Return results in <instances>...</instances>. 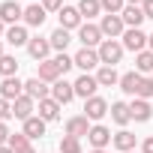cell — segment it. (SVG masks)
Instances as JSON below:
<instances>
[{"instance_id": "obj_1", "label": "cell", "mask_w": 153, "mask_h": 153, "mask_svg": "<svg viewBox=\"0 0 153 153\" xmlns=\"http://www.w3.org/2000/svg\"><path fill=\"white\" fill-rule=\"evenodd\" d=\"M96 51H99V60H102V66H117V63L123 60V51H126V48H123L117 39H105V42H102Z\"/></svg>"}, {"instance_id": "obj_2", "label": "cell", "mask_w": 153, "mask_h": 153, "mask_svg": "<svg viewBox=\"0 0 153 153\" xmlns=\"http://www.w3.org/2000/svg\"><path fill=\"white\" fill-rule=\"evenodd\" d=\"M120 45L126 48V51H147V33L141 30V27H126V33L120 36Z\"/></svg>"}, {"instance_id": "obj_3", "label": "cell", "mask_w": 153, "mask_h": 153, "mask_svg": "<svg viewBox=\"0 0 153 153\" xmlns=\"http://www.w3.org/2000/svg\"><path fill=\"white\" fill-rule=\"evenodd\" d=\"M78 39H81V45H84V48H99V45L105 42V36H102L99 24H90V21L78 27Z\"/></svg>"}, {"instance_id": "obj_4", "label": "cell", "mask_w": 153, "mask_h": 153, "mask_svg": "<svg viewBox=\"0 0 153 153\" xmlns=\"http://www.w3.org/2000/svg\"><path fill=\"white\" fill-rule=\"evenodd\" d=\"M99 30H102V36H105V39H117V36H123V33H126V24H123V18H120V15H102Z\"/></svg>"}, {"instance_id": "obj_5", "label": "cell", "mask_w": 153, "mask_h": 153, "mask_svg": "<svg viewBox=\"0 0 153 153\" xmlns=\"http://www.w3.org/2000/svg\"><path fill=\"white\" fill-rule=\"evenodd\" d=\"M96 87H99V81H96V75H90V72H84L78 81H75V96H81L84 102L90 99V96H96Z\"/></svg>"}, {"instance_id": "obj_6", "label": "cell", "mask_w": 153, "mask_h": 153, "mask_svg": "<svg viewBox=\"0 0 153 153\" xmlns=\"http://www.w3.org/2000/svg\"><path fill=\"white\" fill-rule=\"evenodd\" d=\"M108 111H111V108H108V102H105L102 96H90V99L84 102V117H87V120H102Z\"/></svg>"}, {"instance_id": "obj_7", "label": "cell", "mask_w": 153, "mask_h": 153, "mask_svg": "<svg viewBox=\"0 0 153 153\" xmlns=\"http://www.w3.org/2000/svg\"><path fill=\"white\" fill-rule=\"evenodd\" d=\"M0 18H3V24H18V21H24V9L15 3V0H3L0 3Z\"/></svg>"}, {"instance_id": "obj_8", "label": "cell", "mask_w": 153, "mask_h": 153, "mask_svg": "<svg viewBox=\"0 0 153 153\" xmlns=\"http://www.w3.org/2000/svg\"><path fill=\"white\" fill-rule=\"evenodd\" d=\"M51 99H57L60 105H66V102H72V99H75V84H69L66 78H60V81H54V84H51Z\"/></svg>"}, {"instance_id": "obj_9", "label": "cell", "mask_w": 153, "mask_h": 153, "mask_svg": "<svg viewBox=\"0 0 153 153\" xmlns=\"http://www.w3.org/2000/svg\"><path fill=\"white\" fill-rule=\"evenodd\" d=\"M111 138H114L111 129L108 126H99V123L90 126V132H87V141L93 144V150H105V144H111Z\"/></svg>"}, {"instance_id": "obj_10", "label": "cell", "mask_w": 153, "mask_h": 153, "mask_svg": "<svg viewBox=\"0 0 153 153\" xmlns=\"http://www.w3.org/2000/svg\"><path fill=\"white\" fill-rule=\"evenodd\" d=\"M57 18H60V27H63V30H78V27H81V12H78V6H63V9L57 12Z\"/></svg>"}, {"instance_id": "obj_11", "label": "cell", "mask_w": 153, "mask_h": 153, "mask_svg": "<svg viewBox=\"0 0 153 153\" xmlns=\"http://www.w3.org/2000/svg\"><path fill=\"white\" fill-rule=\"evenodd\" d=\"M102 60H99V51L96 48H81L78 54H75V66L78 69H84V72H90V69H96Z\"/></svg>"}, {"instance_id": "obj_12", "label": "cell", "mask_w": 153, "mask_h": 153, "mask_svg": "<svg viewBox=\"0 0 153 153\" xmlns=\"http://www.w3.org/2000/svg\"><path fill=\"white\" fill-rule=\"evenodd\" d=\"M27 54L33 57V60H48V54H51V42L48 39H42V36H33L30 42H27Z\"/></svg>"}, {"instance_id": "obj_13", "label": "cell", "mask_w": 153, "mask_h": 153, "mask_svg": "<svg viewBox=\"0 0 153 153\" xmlns=\"http://www.w3.org/2000/svg\"><path fill=\"white\" fill-rule=\"evenodd\" d=\"M24 93H27L33 102H42V99L51 96V87H45V81H39V78H27V81H24Z\"/></svg>"}, {"instance_id": "obj_14", "label": "cell", "mask_w": 153, "mask_h": 153, "mask_svg": "<svg viewBox=\"0 0 153 153\" xmlns=\"http://www.w3.org/2000/svg\"><path fill=\"white\" fill-rule=\"evenodd\" d=\"M33 111H36V102L24 93V96H18L15 102H12V117H18V120H30L33 117Z\"/></svg>"}, {"instance_id": "obj_15", "label": "cell", "mask_w": 153, "mask_h": 153, "mask_svg": "<svg viewBox=\"0 0 153 153\" xmlns=\"http://www.w3.org/2000/svg\"><path fill=\"white\" fill-rule=\"evenodd\" d=\"M87 132H90V120H87L84 114L69 117V120H66V135H72V138H84Z\"/></svg>"}, {"instance_id": "obj_16", "label": "cell", "mask_w": 153, "mask_h": 153, "mask_svg": "<svg viewBox=\"0 0 153 153\" xmlns=\"http://www.w3.org/2000/svg\"><path fill=\"white\" fill-rule=\"evenodd\" d=\"M0 96L9 99V102H15L18 96H24V81H18V78H3V84H0Z\"/></svg>"}, {"instance_id": "obj_17", "label": "cell", "mask_w": 153, "mask_h": 153, "mask_svg": "<svg viewBox=\"0 0 153 153\" xmlns=\"http://www.w3.org/2000/svg\"><path fill=\"white\" fill-rule=\"evenodd\" d=\"M129 111H132V120H138V123H147L150 117H153V105L147 102V99H132V105H129Z\"/></svg>"}, {"instance_id": "obj_18", "label": "cell", "mask_w": 153, "mask_h": 153, "mask_svg": "<svg viewBox=\"0 0 153 153\" xmlns=\"http://www.w3.org/2000/svg\"><path fill=\"white\" fill-rule=\"evenodd\" d=\"M42 21H45V6L42 3H30L24 9V24L27 27H42Z\"/></svg>"}, {"instance_id": "obj_19", "label": "cell", "mask_w": 153, "mask_h": 153, "mask_svg": "<svg viewBox=\"0 0 153 153\" xmlns=\"http://www.w3.org/2000/svg\"><path fill=\"white\" fill-rule=\"evenodd\" d=\"M36 78L45 81V84L60 81V69H57V63H54V60H42V63H39V75H36Z\"/></svg>"}, {"instance_id": "obj_20", "label": "cell", "mask_w": 153, "mask_h": 153, "mask_svg": "<svg viewBox=\"0 0 153 153\" xmlns=\"http://www.w3.org/2000/svg\"><path fill=\"white\" fill-rule=\"evenodd\" d=\"M141 78H144V75H141V72H135V69H132V72H123V75H120V90H123V93H129V96H135V93H138Z\"/></svg>"}, {"instance_id": "obj_21", "label": "cell", "mask_w": 153, "mask_h": 153, "mask_svg": "<svg viewBox=\"0 0 153 153\" xmlns=\"http://www.w3.org/2000/svg\"><path fill=\"white\" fill-rule=\"evenodd\" d=\"M6 42L9 45H27L30 42V36H27V27L24 24H12V27H6Z\"/></svg>"}, {"instance_id": "obj_22", "label": "cell", "mask_w": 153, "mask_h": 153, "mask_svg": "<svg viewBox=\"0 0 153 153\" xmlns=\"http://www.w3.org/2000/svg\"><path fill=\"white\" fill-rule=\"evenodd\" d=\"M39 117H42L45 123L57 120V117H60V102H57V99H51V96H48V99H42V102H39Z\"/></svg>"}, {"instance_id": "obj_23", "label": "cell", "mask_w": 153, "mask_h": 153, "mask_svg": "<svg viewBox=\"0 0 153 153\" xmlns=\"http://www.w3.org/2000/svg\"><path fill=\"white\" fill-rule=\"evenodd\" d=\"M120 18H123V24H126V27H141V21H144L147 15H144V9H141V6H126V9L120 12Z\"/></svg>"}, {"instance_id": "obj_24", "label": "cell", "mask_w": 153, "mask_h": 153, "mask_svg": "<svg viewBox=\"0 0 153 153\" xmlns=\"http://www.w3.org/2000/svg\"><path fill=\"white\" fill-rule=\"evenodd\" d=\"M24 135L33 141V138H42L45 135V120L39 117V114H33L30 120H24Z\"/></svg>"}, {"instance_id": "obj_25", "label": "cell", "mask_w": 153, "mask_h": 153, "mask_svg": "<svg viewBox=\"0 0 153 153\" xmlns=\"http://www.w3.org/2000/svg\"><path fill=\"white\" fill-rule=\"evenodd\" d=\"M111 144H114L120 153H129V150L135 147V132H129V129H120V132L111 138Z\"/></svg>"}, {"instance_id": "obj_26", "label": "cell", "mask_w": 153, "mask_h": 153, "mask_svg": "<svg viewBox=\"0 0 153 153\" xmlns=\"http://www.w3.org/2000/svg\"><path fill=\"white\" fill-rule=\"evenodd\" d=\"M108 114H111V120H114L117 126H126V123L132 120V111H129V105H126V102H114Z\"/></svg>"}, {"instance_id": "obj_27", "label": "cell", "mask_w": 153, "mask_h": 153, "mask_svg": "<svg viewBox=\"0 0 153 153\" xmlns=\"http://www.w3.org/2000/svg\"><path fill=\"white\" fill-rule=\"evenodd\" d=\"M96 81H99V87H114V84H120V75L114 66H102L96 72Z\"/></svg>"}, {"instance_id": "obj_28", "label": "cell", "mask_w": 153, "mask_h": 153, "mask_svg": "<svg viewBox=\"0 0 153 153\" xmlns=\"http://www.w3.org/2000/svg\"><path fill=\"white\" fill-rule=\"evenodd\" d=\"M135 72H141V75H150L153 72V51L150 48L135 54Z\"/></svg>"}, {"instance_id": "obj_29", "label": "cell", "mask_w": 153, "mask_h": 153, "mask_svg": "<svg viewBox=\"0 0 153 153\" xmlns=\"http://www.w3.org/2000/svg\"><path fill=\"white\" fill-rule=\"evenodd\" d=\"M48 42H51V48L54 51H66V45L72 42V36H69V30H63V27H57L51 36H48Z\"/></svg>"}, {"instance_id": "obj_30", "label": "cell", "mask_w": 153, "mask_h": 153, "mask_svg": "<svg viewBox=\"0 0 153 153\" xmlns=\"http://www.w3.org/2000/svg\"><path fill=\"white\" fill-rule=\"evenodd\" d=\"M15 72H18V60L12 54H3L0 57V75L3 78H15Z\"/></svg>"}, {"instance_id": "obj_31", "label": "cell", "mask_w": 153, "mask_h": 153, "mask_svg": "<svg viewBox=\"0 0 153 153\" xmlns=\"http://www.w3.org/2000/svg\"><path fill=\"white\" fill-rule=\"evenodd\" d=\"M78 12H81V18H96V15L102 12V3H99V0H81V3H78Z\"/></svg>"}, {"instance_id": "obj_32", "label": "cell", "mask_w": 153, "mask_h": 153, "mask_svg": "<svg viewBox=\"0 0 153 153\" xmlns=\"http://www.w3.org/2000/svg\"><path fill=\"white\" fill-rule=\"evenodd\" d=\"M138 99H153V78H150V75H144V78H141V84H138V93H135Z\"/></svg>"}, {"instance_id": "obj_33", "label": "cell", "mask_w": 153, "mask_h": 153, "mask_svg": "<svg viewBox=\"0 0 153 153\" xmlns=\"http://www.w3.org/2000/svg\"><path fill=\"white\" fill-rule=\"evenodd\" d=\"M9 147H12L15 153H21V150L30 147V138H27L24 132H15V135H9Z\"/></svg>"}, {"instance_id": "obj_34", "label": "cell", "mask_w": 153, "mask_h": 153, "mask_svg": "<svg viewBox=\"0 0 153 153\" xmlns=\"http://www.w3.org/2000/svg\"><path fill=\"white\" fill-rule=\"evenodd\" d=\"M60 153H81V141L72 138V135H63V141H60Z\"/></svg>"}, {"instance_id": "obj_35", "label": "cell", "mask_w": 153, "mask_h": 153, "mask_svg": "<svg viewBox=\"0 0 153 153\" xmlns=\"http://www.w3.org/2000/svg\"><path fill=\"white\" fill-rule=\"evenodd\" d=\"M54 63H57V69H60V75H66L72 66H75V57H69L66 51H60L57 57H54Z\"/></svg>"}, {"instance_id": "obj_36", "label": "cell", "mask_w": 153, "mask_h": 153, "mask_svg": "<svg viewBox=\"0 0 153 153\" xmlns=\"http://www.w3.org/2000/svg\"><path fill=\"white\" fill-rule=\"evenodd\" d=\"M102 3V9L108 12V15H120L123 9H126V0H99Z\"/></svg>"}, {"instance_id": "obj_37", "label": "cell", "mask_w": 153, "mask_h": 153, "mask_svg": "<svg viewBox=\"0 0 153 153\" xmlns=\"http://www.w3.org/2000/svg\"><path fill=\"white\" fill-rule=\"evenodd\" d=\"M9 117H12V102L0 96V123H6Z\"/></svg>"}, {"instance_id": "obj_38", "label": "cell", "mask_w": 153, "mask_h": 153, "mask_svg": "<svg viewBox=\"0 0 153 153\" xmlns=\"http://www.w3.org/2000/svg\"><path fill=\"white\" fill-rule=\"evenodd\" d=\"M42 6H45V12H60L63 0H42Z\"/></svg>"}, {"instance_id": "obj_39", "label": "cell", "mask_w": 153, "mask_h": 153, "mask_svg": "<svg viewBox=\"0 0 153 153\" xmlns=\"http://www.w3.org/2000/svg\"><path fill=\"white\" fill-rule=\"evenodd\" d=\"M9 144V129H6V123H0V147H6Z\"/></svg>"}, {"instance_id": "obj_40", "label": "cell", "mask_w": 153, "mask_h": 153, "mask_svg": "<svg viewBox=\"0 0 153 153\" xmlns=\"http://www.w3.org/2000/svg\"><path fill=\"white\" fill-rule=\"evenodd\" d=\"M141 9H144V15H147V18H153V0H144Z\"/></svg>"}, {"instance_id": "obj_41", "label": "cell", "mask_w": 153, "mask_h": 153, "mask_svg": "<svg viewBox=\"0 0 153 153\" xmlns=\"http://www.w3.org/2000/svg\"><path fill=\"white\" fill-rule=\"evenodd\" d=\"M141 153H153V135H150V138H144V144H141Z\"/></svg>"}, {"instance_id": "obj_42", "label": "cell", "mask_w": 153, "mask_h": 153, "mask_svg": "<svg viewBox=\"0 0 153 153\" xmlns=\"http://www.w3.org/2000/svg\"><path fill=\"white\" fill-rule=\"evenodd\" d=\"M144 0H126V6H141Z\"/></svg>"}, {"instance_id": "obj_43", "label": "cell", "mask_w": 153, "mask_h": 153, "mask_svg": "<svg viewBox=\"0 0 153 153\" xmlns=\"http://www.w3.org/2000/svg\"><path fill=\"white\" fill-rule=\"evenodd\" d=\"M0 36H6V24H3V18H0Z\"/></svg>"}, {"instance_id": "obj_44", "label": "cell", "mask_w": 153, "mask_h": 153, "mask_svg": "<svg viewBox=\"0 0 153 153\" xmlns=\"http://www.w3.org/2000/svg\"><path fill=\"white\" fill-rule=\"evenodd\" d=\"M0 153H15V150H12V147L6 144V147H0Z\"/></svg>"}, {"instance_id": "obj_45", "label": "cell", "mask_w": 153, "mask_h": 153, "mask_svg": "<svg viewBox=\"0 0 153 153\" xmlns=\"http://www.w3.org/2000/svg\"><path fill=\"white\" fill-rule=\"evenodd\" d=\"M147 45H150V51H153V33H150V36H147Z\"/></svg>"}, {"instance_id": "obj_46", "label": "cell", "mask_w": 153, "mask_h": 153, "mask_svg": "<svg viewBox=\"0 0 153 153\" xmlns=\"http://www.w3.org/2000/svg\"><path fill=\"white\" fill-rule=\"evenodd\" d=\"M21 153H36V150H33V147H27V150H21Z\"/></svg>"}, {"instance_id": "obj_47", "label": "cell", "mask_w": 153, "mask_h": 153, "mask_svg": "<svg viewBox=\"0 0 153 153\" xmlns=\"http://www.w3.org/2000/svg\"><path fill=\"white\" fill-rule=\"evenodd\" d=\"M0 57H3V42H0Z\"/></svg>"}, {"instance_id": "obj_48", "label": "cell", "mask_w": 153, "mask_h": 153, "mask_svg": "<svg viewBox=\"0 0 153 153\" xmlns=\"http://www.w3.org/2000/svg\"><path fill=\"white\" fill-rule=\"evenodd\" d=\"M93 153H105V150H93Z\"/></svg>"}, {"instance_id": "obj_49", "label": "cell", "mask_w": 153, "mask_h": 153, "mask_svg": "<svg viewBox=\"0 0 153 153\" xmlns=\"http://www.w3.org/2000/svg\"><path fill=\"white\" fill-rule=\"evenodd\" d=\"M129 153H132V150H129Z\"/></svg>"}]
</instances>
